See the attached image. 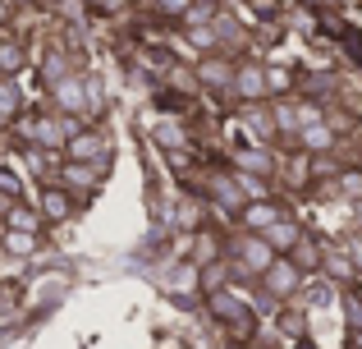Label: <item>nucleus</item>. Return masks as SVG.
Instances as JSON below:
<instances>
[{"label":"nucleus","instance_id":"nucleus-21","mask_svg":"<svg viewBox=\"0 0 362 349\" xmlns=\"http://www.w3.org/2000/svg\"><path fill=\"white\" fill-rule=\"evenodd\" d=\"M303 234H308V230H303V221H298V216H284V221H275L271 230H266V244H271L275 253H293Z\"/></svg>","mask_w":362,"mask_h":349},{"label":"nucleus","instance_id":"nucleus-37","mask_svg":"<svg viewBox=\"0 0 362 349\" xmlns=\"http://www.w3.org/2000/svg\"><path fill=\"white\" fill-rule=\"evenodd\" d=\"M247 349H275V345H266V341H252V345H247Z\"/></svg>","mask_w":362,"mask_h":349},{"label":"nucleus","instance_id":"nucleus-29","mask_svg":"<svg viewBox=\"0 0 362 349\" xmlns=\"http://www.w3.org/2000/svg\"><path fill=\"white\" fill-rule=\"evenodd\" d=\"M151 5H156L160 18H188V9H193L197 0H151Z\"/></svg>","mask_w":362,"mask_h":349},{"label":"nucleus","instance_id":"nucleus-40","mask_svg":"<svg viewBox=\"0 0 362 349\" xmlns=\"http://www.w3.org/2000/svg\"><path fill=\"white\" fill-rule=\"evenodd\" d=\"M23 5H28V0H23Z\"/></svg>","mask_w":362,"mask_h":349},{"label":"nucleus","instance_id":"nucleus-3","mask_svg":"<svg viewBox=\"0 0 362 349\" xmlns=\"http://www.w3.org/2000/svg\"><path fill=\"white\" fill-rule=\"evenodd\" d=\"M225 258L234 262V276L239 280H262L266 271H271L275 258H284V253H275L271 244H266V234H230V244H225Z\"/></svg>","mask_w":362,"mask_h":349},{"label":"nucleus","instance_id":"nucleus-13","mask_svg":"<svg viewBox=\"0 0 362 349\" xmlns=\"http://www.w3.org/2000/svg\"><path fill=\"white\" fill-rule=\"evenodd\" d=\"M206 198H211V202L221 207L225 216H230V212L239 216V212H243V202H247V198H243V188H239V175H234V171L206 175Z\"/></svg>","mask_w":362,"mask_h":349},{"label":"nucleus","instance_id":"nucleus-15","mask_svg":"<svg viewBox=\"0 0 362 349\" xmlns=\"http://www.w3.org/2000/svg\"><path fill=\"white\" fill-rule=\"evenodd\" d=\"M239 120H243V129L257 138V143H266V147L280 143V129H275L271 101H257V106H239Z\"/></svg>","mask_w":362,"mask_h":349},{"label":"nucleus","instance_id":"nucleus-11","mask_svg":"<svg viewBox=\"0 0 362 349\" xmlns=\"http://www.w3.org/2000/svg\"><path fill=\"white\" fill-rule=\"evenodd\" d=\"M234 101H239V106L271 101V97H266V64H257V60H239V69H234Z\"/></svg>","mask_w":362,"mask_h":349},{"label":"nucleus","instance_id":"nucleus-22","mask_svg":"<svg viewBox=\"0 0 362 349\" xmlns=\"http://www.w3.org/2000/svg\"><path fill=\"white\" fill-rule=\"evenodd\" d=\"M230 276H234V262L230 258L202 262V267H197V290H202V299L216 294V290H225V285H230Z\"/></svg>","mask_w":362,"mask_h":349},{"label":"nucleus","instance_id":"nucleus-30","mask_svg":"<svg viewBox=\"0 0 362 349\" xmlns=\"http://www.w3.org/2000/svg\"><path fill=\"white\" fill-rule=\"evenodd\" d=\"M344 317H349V331L362 326V290H344Z\"/></svg>","mask_w":362,"mask_h":349},{"label":"nucleus","instance_id":"nucleus-27","mask_svg":"<svg viewBox=\"0 0 362 349\" xmlns=\"http://www.w3.org/2000/svg\"><path fill=\"white\" fill-rule=\"evenodd\" d=\"M23 64H28L23 42H14V37H0V74H5V79H18V74H23Z\"/></svg>","mask_w":362,"mask_h":349},{"label":"nucleus","instance_id":"nucleus-18","mask_svg":"<svg viewBox=\"0 0 362 349\" xmlns=\"http://www.w3.org/2000/svg\"><path fill=\"white\" fill-rule=\"evenodd\" d=\"M326 248H330V244H321L317 234H303V239H298V248H293V253H284V258H293V267H298L303 276H317V271L326 267Z\"/></svg>","mask_w":362,"mask_h":349},{"label":"nucleus","instance_id":"nucleus-6","mask_svg":"<svg viewBox=\"0 0 362 349\" xmlns=\"http://www.w3.org/2000/svg\"><path fill=\"white\" fill-rule=\"evenodd\" d=\"M303 280H308V276L293 267V258H275V262H271V271L257 280V290H262L266 304H289V299H298Z\"/></svg>","mask_w":362,"mask_h":349},{"label":"nucleus","instance_id":"nucleus-31","mask_svg":"<svg viewBox=\"0 0 362 349\" xmlns=\"http://www.w3.org/2000/svg\"><path fill=\"white\" fill-rule=\"evenodd\" d=\"M0 193L14 198V202H23V184H18V179L9 175V171H0Z\"/></svg>","mask_w":362,"mask_h":349},{"label":"nucleus","instance_id":"nucleus-5","mask_svg":"<svg viewBox=\"0 0 362 349\" xmlns=\"http://www.w3.org/2000/svg\"><path fill=\"white\" fill-rule=\"evenodd\" d=\"M64 161H92V166H101V171H110V166H115L110 134L101 125H83L78 134L69 138V147H64Z\"/></svg>","mask_w":362,"mask_h":349},{"label":"nucleus","instance_id":"nucleus-9","mask_svg":"<svg viewBox=\"0 0 362 349\" xmlns=\"http://www.w3.org/2000/svg\"><path fill=\"white\" fill-rule=\"evenodd\" d=\"M78 198L69 193L64 184H42V193H37V212L46 216V225H64V221H74L78 216Z\"/></svg>","mask_w":362,"mask_h":349},{"label":"nucleus","instance_id":"nucleus-34","mask_svg":"<svg viewBox=\"0 0 362 349\" xmlns=\"http://www.w3.org/2000/svg\"><path fill=\"white\" fill-rule=\"evenodd\" d=\"M349 349H362V326H358V331H349Z\"/></svg>","mask_w":362,"mask_h":349},{"label":"nucleus","instance_id":"nucleus-17","mask_svg":"<svg viewBox=\"0 0 362 349\" xmlns=\"http://www.w3.org/2000/svg\"><path fill=\"white\" fill-rule=\"evenodd\" d=\"M339 147V129L330 125V120H321V125H308L298 134V152H308V156H330Z\"/></svg>","mask_w":362,"mask_h":349},{"label":"nucleus","instance_id":"nucleus-10","mask_svg":"<svg viewBox=\"0 0 362 349\" xmlns=\"http://www.w3.org/2000/svg\"><path fill=\"white\" fill-rule=\"evenodd\" d=\"M101 175H106V171H101V166H92V161H64L55 184H64L74 198H78V202H88V198L101 188Z\"/></svg>","mask_w":362,"mask_h":349},{"label":"nucleus","instance_id":"nucleus-4","mask_svg":"<svg viewBox=\"0 0 362 349\" xmlns=\"http://www.w3.org/2000/svg\"><path fill=\"white\" fill-rule=\"evenodd\" d=\"M234 69H239V60L225 55V51H216V55H202V60L193 64V79H197V88H202L206 97L234 101Z\"/></svg>","mask_w":362,"mask_h":349},{"label":"nucleus","instance_id":"nucleus-16","mask_svg":"<svg viewBox=\"0 0 362 349\" xmlns=\"http://www.w3.org/2000/svg\"><path fill=\"white\" fill-rule=\"evenodd\" d=\"M321 276H330V285H354V280H362V267L358 258L339 244V248H326V267H321Z\"/></svg>","mask_w":362,"mask_h":349},{"label":"nucleus","instance_id":"nucleus-32","mask_svg":"<svg viewBox=\"0 0 362 349\" xmlns=\"http://www.w3.org/2000/svg\"><path fill=\"white\" fill-rule=\"evenodd\" d=\"M88 9H97V14H119L124 0H88Z\"/></svg>","mask_w":362,"mask_h":349},{"label":"nucleus","instance_id":"nucleus-28","mask_svg":"<svg viewBox=\"0 0 362 349\" xmlns=\"http://www.w3.org/2000/svg\"><path fill=\"white\" fill-rule=\"evenodd\" d=\"M184 33H188V42H193L202 55H216V51H221V37H216L211 23H193V28H184Z\"/></svg>","mask_w":362,"mask_h":349},{"label":"nucleus","instance_id":"nucleus-35","mask_svg":"<svg viewBox=\"0 0 362 349\" xmlns=\"http://www.w3.org/2000/svg\"><path fill=\"white\" fill-rule=\"evenodd\" d=\"M293 349H317V345H312L308 336H298V341H293Z\"/></svg>","mask_w":362,"mask_h":349},{"label":"nucleus","instance_id":"nucleus-23","mask_svg":"<svg viewBox=\"0 0 362 349\" xmlns=\"http://www.w3.org/2000/svg\"><path fill=\"white\" fill-rule=\"evenodd\" d=\"M69 74H78V69H74V60H69V51L51 46V51L42 55V83H46V92H51L60 79H69Z\"/></svg>","mask_w":362,"mask_h":349},{"label":"nucleus","instance_id":"nucleus-12","mask_svg":"<svg viewBox=\"0 0 362 349\" xmlns=\"http://www.w3.org/2000/svg\"><path fill=\"white\" fill-rule=\"evenodd\" d=\"M284 202H275V198H257V202H243V212H239V230L247 234H266L275 221H284Z\"/></svg>","mask_w":362,"mask_h":349},{"label":"nucleus","instance_id":"nucleus-19","mask_svg":"<svg viewBox=\"0 0 362 349\" xmlns=\"http://www.w3.org/2000/svg\"><path fill=\"white\" fill-rule=\"evenodd\" d=\"M271 115H275V129H280V143H289V147H298V97H280V101H271Z\"/></svg>","mask_w":362,"mask_h":349},{"label":"nucleus","instance_id":"nucleus-25","mask_svg":"<svg viewBox=\"0 0 362 349\" xmlns=\"http://www.w3.org/2000/svg\"><path fill=\"white\" fill-rule=\"evenodd\" d=\"M0 248L9 258H37L42 253V234H23V230H5L0 234Z\"/></svg>","mask_w":362,"mask_h":349},{"label":"nucleus","instance_id":"nucleus-33","mask_svg":"<svg viewBox=\"0 0 362 349\" xmlns=\"http://www.w3.org/2000/svg\"><path fill=\"white\" fill-rule=\"evenodd\" d=\"M14 18V0H0V23H9Z\"/></svg>","mask_w":362,"mask_h":349},{"label":"nucleus","instance_id":"nucleus-8","mask_svg":"<svg viewBox=\"0 0 362 349\" xmlns=\"http://www.w3.org/2000/svg\"><path fill=\"white\" fill-rule=\"evenodd\" d=\"M230 171L239 175H257V179H275L280 175V161L266 143H243V147H230Z\"/></svg>","mask_w":362,"mask_h":349},{"label":"nucleus","instance_id":"nucleus-26","mask_svg":"<svg viewBox=\"0 0 362 349\" xmlns=\"http://www.w3.org/2000/svg\"><path fill=\"white\" fill-rule=\"evenodd\" d=\"M18 115H23V92H18L14 79H0V129L14 125Z\"/></svg>","mask_w":362,"mask_h":349},{"label":"nucleus","instance_id":"nucleus-1","mask_svg":"<svg viewBox=\"0 0 362 349\" xmlns=\"http://www.w3.org/2000/svg\"><path fill=\"white\" fill-rule=\"evenodd\" d=\"M83 125H88V120L64 115V110H23V115H18V134L28 138V147H42V152H55V156H64L69 138L78 134Z\"/></svg>","mask_w":362,"mask_h":349},{"label":"nucleus","instance_id":"nucleus-39","mask_svg":"<svg viewBox=\"0 0 362 349\" xmlns=\"http://www.w3.org/2000/svg\"><path fill=\"white\" fill-rule=\"evenodd\" d=\"M0 79H5V74H0Z\"/></svg>","mask_w":362,"mask_h":349},{"label":"nucleus","instance_id":"nucleus-20","mask_svg":"<svg viewBox=\"0 0 362 349\" xmlns=\"http://www.w3.org/2000/svg\"><path fill=\"white\" fill-rule=\"evenodd\" d=\"M266 97H298V69L293 64H266Z\"/></svg>","mask_w":362,"mask_h":349},{"label":"nucleus","instance_id":"nucleus-38","mask_svg":"<svg viewBox=\"0 0 362 349\" xmlns=\"http://www.w3.org/2000/svg\"><path fill=\"white\" fill-rule=\"evenodd\" d=\"M303 5H326V0H303Z\"/></svg>","mask_w":362,"mask_h":349},{"label":"nucleus","instance_id":"nucleus-24","mask_svg":"<svg viewBox=\"0 0 362 349\" xmlns=\"http://www.w3.org/2000/svg\"><path fill=\"white\" fill-rule=\"evenodd\" d=\"M5 230L42 234V230H46V216L37 212V207H28V202H14V207H9V216H5Z\"/></svg>","mask_w":362,"mask_h":349},{"label":"nucleus","instance_id":"nucleus-14","mask_svg":"<svg viewBox=\"0 0 362 349\" xmlns=\"http://www.w3.org/2000/svg\"><path fill=\"white\" fill-rule=\"evenodd\" d=\"M151 143H156L160 152L179 156V152H188V143H193V134H188L184 115H165V120H156V125H151Z\"/></svg>","mask_w":362,"mask_h":349},{"label":"nucleus","instance_id":"nucleus-36","mask_svg":"<svg viewBox=\"0 0 362 349\" xmlns=\"http://www.w3.org/2000/svg\"><path fill=\"white\" fill-rule=\"evenodd\" d=\"M197 5H206V9H221V0H197Z\"/></svg>","mask_w":362,"mask_h":349},{"label":"nucleus","instance_id":"nucleus-2","mask_svg":"<svg viewBox=\"0 0 362 349\" xmlns=\"http://www.w3.org/2000/svg\"><path fill=\"white\" fill-rule=\"evenodd\" d=\"M206 313L225 326V341H234V345H252L257 341V304L243 294V290L225 285V290H216V294H206Z\"/></svg>","mask_w":362,"mask_h":349},{"label":"nucleus","instance_id":"nucleus-7","mask_svg":"<svg viewBox=\"0 0 362 349\" xmlns=\"http://www.w3.org/2000/svg\"><path fill=\"white\" fill-rule=\"evenodd\" d=\"M46 97H51V110H64V115H78V120L92 125V97H88V79H83V74L60 79Z\"/></svg>","mask_w":362,"mask_h":349}]
</instances>
